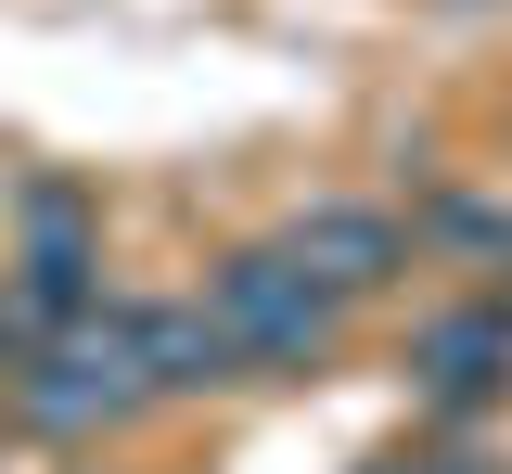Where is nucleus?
<instances>
[{
  "label": "nucleus",
  "mask_w": 512,
  "mask_h": 474,
  "mask_svg": "<svg viewBox=\"0 0 512 474\" xmlns=\"http://www.w3.org/2000/svg\"><path fill=\"white\" fill-rule=\"evenodd\" d=\"M128 346H141V385H154V398L244 385V359H231V334H218L205 295H141V308H128Z\"/></svg>",
  "instance_id": "5"
},
{
  "label": "nucleus",
  "mask_w": 512,
  "mask_h": 474,
  "mask_svg": "<svg viewBox=\"0 0 512 474\" xmlns=\"http://www.w3.org/2000/svg\"><path fill=\"white\" fill-rule=\"evenodd\" d=\"M269 244H282V257H295V270L320 282V295H346V308H359V295H384V282L410 270V218H397V205H359V193L295 205V218H282Z\"/></svg>",
  "instance_id": "3"
},
{
  "label": "nucleus",
  "mask_w": 512,
  "mask_h": 474,
  "mask_svg": "<svg viewBox=\"0 0 512 474\" xmlns=\"http://www.w3.org/2000/svg\"><path fill=\"white\" fill-rule=\"evenodd\" d=\"M410 385L448 398V410L500 398V385H512V295H474V308L423 321V334H410Z\"/></svg>",
  "instance_id": "4"
},
{
  "label": "nucleus",
  "mask_w": 512,
  "mask_h": 474,
  "mask_svg": "<svg viewBox=\"0 0 512 474\" xmlns=\"http://www.w3.org/2000/svg\"><path fill=\"white\" fill-rule=\"evenodd\" d=\"M410 244H448V257H487V270H512V205H487V193H423Z\"/></svg>",
  "instance_id": "6"
},
{
  "label": "nucleus",
  "mask_w": 512,
  "mask_h": 474,
  "mask_svg": "<svg viewBox=\"0 0 512 474\" xmlns=\"http://www.w3.org/2000/svg\"><path fill=\"white\" fill-rule=\"evenodd\" d=\"M205 308H218V334L244 359V385H308L333 359V321H346V295H320L282 244H231L205 270Z\"/></svg>",
  "instance_id": "1"
},
{
  "label": "nucleus",
  "mask_w": 512,
  "mask_h": 474,
  "mask_svg": "<svg viewBox=\"0 0 512 474\" xmlns=\"http://www.w3.org/2000/svg\"><path fill=\"white\" fill-rule=\"evenodd\" d=\"M13 410L39 423V436H116L128 410H154V385H141V346H128V308H64L52 334L13 359Z\"/></svg>",
  "instance_id": "2"
}]
</instances>
